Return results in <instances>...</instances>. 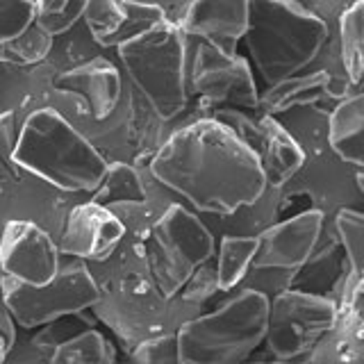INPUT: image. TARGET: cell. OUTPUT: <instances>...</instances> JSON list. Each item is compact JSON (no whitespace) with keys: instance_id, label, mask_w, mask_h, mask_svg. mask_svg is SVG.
I'll use <instances>...</instances> for the list:
<instances>
[{"instance_id":"17","label":"cell","mask_w":364,"mask_h":364,"mask_svg":"<svg viewBox=\"0 0 364 364\" xmlns=\"http://www.w3.org/2000/svg\"><path fill=\"white\" fill-rule=\"evenodd\" d=\"M262 136L255 153L264 168L269 187H282L289 182L305 164V151L299 139L284 125L269 114L259 117Z\"/></svg>"},{"instance_id":"24","label":"cell","mask_w":364,"mask_h":364,"mask_svg":"<svg viewBox=\"0 0 364 364\" xmlns=\"http://www.w3.org/2000/svg\"><path fill=\"white\" fill-rule=\"evenodd\" d=\"M50 46L53 34L46 32L37 21H32L18 37L0 43V60L11 64H34L48 55Z\"/></svg>"},{"instance_id":"4","label":"cell","mask_w":364,"mask_h":364,"mask_svg":"<svg viewBox=\"0 0 364 364\" xmlns=\"http://www.w3.org/2000/svg\"><path fill=\"white\" fill-rule=\"evenodd\" d=\"M269 296L246 289L212 314L191 318L178 337V355L185 364H232L246 360L267 337Z\"/></svg>"},{"instance_id":"12","label":"cell","mask_w":364,"mask_h":364,"mask_svg":"<svg viewBox=\"0 0 364 364\" xmlns=\"http://www.w3.org/2000/svg\"><path fill=\"white\" fill-rule=\"evenodd\" d=\"M164 18L162 7L139 0H89L85 9L91 37L105 48H121L159 26Z\"/></svg>"},{"instance_id":"5","label":"cell","mask_w":364,"mask_h":364,"mask_svg":"<svg viewBox=\"0 0 364 364\" xmlns=\"http://www.w3.org/2000/svg\"><path fill=\"white\" fill-rule=\"evenodd\" d=\"M119 57L157 117L173 119L187 107V43L180 26L164 18L121 46Z\"/></svg>"},{"instance_id":"20","label":"cell","mask_w":364,"mask_h":364,"mask_svg":"<svg viewBox=\"0 0 364 364\" xmlns=\"http://www.w3.org/2000/svg\"><path fill=\"white\" fill-rule=\"evenodd\" d=\"M335 46L341 71L355 89L364 82V0H353L337 16Z\"/></svg>"},{"instance_id":"1","label":"cell","mask_w":364,"mask_h":364,"mask_svg":"<svg viewBox=\"0 0 364 364\" xmlns=\"http://www.w3.org/2000/svg\"><path fill=\"white\" fill-rule=\"evenodd\" d=\"M151 173L193 208L235 214L269 189L257 153L219 119H200L173 132L151 162Z\"/></svg>"},{"instance_id":"23","label":"cell","mask_w":364,"mask_h":364,"mask_svg":"<svg viewBox=\"0 0 364 364\" xmlns=\"http://www.w3.org/2000/svg\"><path fill=\"white\" fill-rule=\"evenodd\" d=\"M112 360V344L98 330H85L73 339H66L53 353V362L57 364H105Z\"/></svg>"},{"instance_id":"6","label":"cell","mask_w":364,"mask_h":364,"mask_svg":"<svg viewBox=\"0 0 364 364\" xmlns=\"http://www.w3.org/2000/svg\"><path fill=\"white\" fill-rule=\"evenodd\" d=\"M144 244L153 282L166 299L185 287L193 271L214 255L208 225L182 205H171L159 216Z\"/></svg>"},{"instance_id":"15","label":"cell","mask_w":364,"mask_h":364,"mask_svg":"<svg viewBox=\"0 0 364 364\" xmlns=\"http://www.w3.org/2000/svg\"><path fill=\"white\" fill-rule=\"evenodd\" d=\"M353 91V85L344 73H335L330 68H316L312 73H299L294 77L282 80V82L269 87L264 96H259L262 114L278 117V114L296 109V107H312L326 98L341 100Z\"/></svg>"},{"instance_id":"11","label":"cell","mask_w":364,"mask_h":364,"mask_svg":"<svg viewBox=\"0 0 364 364\" xmlns=\"http://www.w3.org/2000/svg\"><path fill=\"white\" fill-rule=\"evenodd\" d=\"M0 267L11 280L41 284L60 271V248L30 221H9L0 237Z\"/></svg>"},{"instance_id":"7","label":"cell","mask_w":364,"mask_h":364,"mask_svg":"<svg viewBox=\"0 0 364 364\" xmlns=\"http://www.w3.org/2000/svg\"><path fill=\"white\" fill-rule=\"evenodd\" d=\"M339 321V303L287 287L269 301L267 337L278 360H294L316 348Z\"/></svg>"},{"instance_id":"9","label":"cell","mask_w":364,"mask_h":364,"mask_svg":"<svg viewBox=\"0 0 364 364\" xmlns=\"http://www.w3.org/2000/svg\"><path fill=\"white\" fill-rule=\"evenodd\" d=\"M187 82L208 107L257 109L259 105V91L250 64L237 53H225L205 39L196 43Z\"/></svg>"},{"instance_id":"16","label":"cell","mask_w":364,"mask_h":364,"mask_svg":"<svg viewBox=\"0 0 364 364\" xmlns=\"http://www.w3.org/2000/svg\"><path fill=\"white\" fill-rule=\"evenodd\" d=\"M55 89L82 98L91 117L102 121L119 105L121 73L107 60H94L82 66H75L71 71H64L55 80Z\"/></svg>"},{"instance_id":"32","label":"cell","mask_w":364,"mask_h":364,"mask_svg":"<svg viewBox=\"0 0 364 364\" xmlns=\"http://www.w3.org/2000/svg\"><path fill=\"white\" fill-rule=\"evenodd\" d=\"M358 187L364 191V173H360V176H358Z\"/></svg>"},{"instance_id":"2","label":"cell","mask_w":364,"mask_h":364,"mask_svg":"<svg viewBox=\"0 0 364 364\" xmlns=\"http://www.w3.org/2000/svg\"><path fill=\"white\" fill-rule=\"evenodd\" d=\"M244 41L259 77L273 87L323 55L330 26L296 0H250Z\"/></svg>"},{"instance_id":"25","label":"cell","mask_w":364,"mask_h":364,"mask_svg":"<svg viewBox=\"0 0 364 364\" xmlns=\"http://www.w3.org/2000/svg\"><path fill=\"white\" fill-rule=\"evenodd\" d=\"M337 239L350 264V276H364V212L358 210H339L335 219Z\"/></svg>"},{"instance_id":"10","label":"cell","mask_w":364,"mask_h":364,"mask_svg":"<svg viewBox=\"0 0 364 364\" xmlns=\"http://www.w3.org/2000/svg\"><path fill=\"white\" fill-rule=\"evenodd\" d=\"M323 230V212L305 210L291 219L269 225L257 235V253L250 271L287 273L289 280L299 271L318 244Z\"/></svg>"},{"instance_id":"31","label":"cell","mask_w":364,"mask_h":364,"mask_svg":"<svg viewBox=\"0 0 364 364\" xmlns=\"http://www.w3.org/2000/svg\"><path fill=\"white\" fill-rule=\"evenodd\" d=\"M9 348H11V344H9V341H7V339H5L3 335H0V362H3V360L7 358Z\"/></svg>"},{"instance_id":"29","label":"cell","mask_w":364,"mask_h":364,"mask_svg":"<svg viewBox=\"0 0 364 364\" xmlns=\"http://www.w3.org/2000/svg\"><path fill=\"white\" fill-rule=\"evenodd\" d=\"M344 310H346V323L358 337H364V276L355 280L346 299H344Z\"/></svg>"},{"instance_id":"14","label":"cell","mask_w":364,"mask_h":364,"mask_svg":"<svg viewBox=\"0 0 364 364\" xmlns=\"http://www.w3.org/2000/svg\"><path fill=\"white\" fill-rule=\"evenodd\" d=\"M250 0H193L178 23L185 37L205 39L225 53H237V43L248 28Z\"/></svg>"},{"instance_id":"22","label":"cell","mask_w":364,"mask_h":364,"mask_svg":"<svg viewBox=\"0 0 364 364\" xmlns=\"http://www.w3.org/2000/svg\"><path fill=\"white\" fill-rule=\"evenodd\" d=\"M91 200L105 205V208H109V205H121V203L141 205L146 203V189H144L139 173H136L130 164L114 162V164H107L98 187L94 189V198Z\"/></svg>"},{"instance_id":"8","label":"cell","mask_w":364,"mask_h":364,"mask_svg":"<svg viewBox=\"0 0 364 364\" xmlns=\"http://www.w3.org/2000/svg\"><path fill=\"white\" fill-rule=\"evenodd\" d=\"M5 301L16 326L37 328L57 318L75 314L100 299L96 280L85 267L57 271L55 278L41 284L11 280L5 284Z\"/></svg>"},{"instance_id":"26","label":"cell","mask_w":364,"mask_h":364,"mask_svg":"<svg viewBox=\"0 0 364 364\" xmlns=\"http://www.w3.org/2000/svg\"><path fill=\"white\" fill-rule=\"evenodd\" d=\"M30 3L34 7V21L53 37H60L75 26L77 18L85 16L89 0H30Z\"/></svg>"},{"instance_id":"30","label":"cell","mask_w":364,"mask_h":364,"mask_svg":"<svg viewBox=\"0 0 364 364\" xmlns=\"http://www.w3.org/2000/svg\"><path fill=\"white\" fill-rule=\"evenodd\" d=\"M0 335H3L11 346H14V341H16V321H14V316H11L9 307H7L3 287H0Z\"/></svg>"},{"instance_id":"28","label":"cell","mask_w":364,"mask_h":364,"mask_svg":"<svg viewBox=\"0 0 364 364\" xmlns=\"http://www.w3.org/2000/svg\"><path fill=\"white\" fill-rule=\"evenodd\" d=\"M134 362L144 364H164V362H180L178 355V337L176 335H164L141 341L139 346L132 350Z\"/></svg>"},{"instance_id":"3","label":"cell","mask_w":364,"mask_h":364,"mask_svg":"<svg viewBox=\"0 0 364 364\" xmlns=\"http://www.w3.org/2000/svg\"><path fill=\"white\" fill-rule=\"evenodd\" d=\"M11 159L64 191H94L107 168L87 136L50 107L32 112L16 136Z\"/></svg>"},{"instance_id":"27","label":"cell","mask_w":364,"mask_h":364,"mask_svg":"<svg viewBox=\"0 0 364 364\" xmlns=\"http://www.w3.org/2000/svg\"><path fill=\"white\" fill-rule=\"evenodd\" d=\"M34 21L30 0H0V43L18 37Z\"/></svg>"},{"instance_id":"19","label":"cell","mask_w":364,"mask_h":364,"mask_svg":"<svg viewBox=\"0 0 364 364\" xmlns=\"http://www.w3.org/2000/svg\"><path fill=\"white\" fill-rule=\"evenodd\" d=\"M328 144L341 162L364 166V91L337 100L328 117Z\"/></svg>"},{"instance_id":"21","label":"cell","mask_w":364,"mask_h":364,"mask_svg":"<svg viewBox=\"0 0 364 364\" xmlns=\"http://www.w3.org/2000/svg\"><path fill=\"white\" fill-rule=\"evenodd\" d=\"M255 253L257 237L225 235L221 239L219 255H216V278H219L221 291H230L246 278V273L253 267Z\"/></svg>"},{"instance_id":"13","label":"cell","mask_w":364,"mask_h":364,"mask_svg":"<svg viewBox=\"0 0 364 364\" xmlns=\"http://www.w3.org/2000/svg\"><path fill=\"white\" fill-rule=\"evenodd\" d=\"M125 235V225L114 212L96 200L71 210L62 230L60 250L80 259H107Z\"/></svg>"},{"instance_id":"18","label":"cell","mask_w":364,"mask_h":364,"mask_svg":"<svg viewBox=\"0 0 364 364\" xmlns=\"http://www.w3.org/2000/svg\"><path fill=\"white\" fill-rule=\"evenodd\" d=\"M348 276H350L348 257L337 239V242L326 246L321 253L310 255V259L294 273L289 287L323 296V299L337 303L335 294H341L346 289Z\"/></svg>"}]
</instances>
